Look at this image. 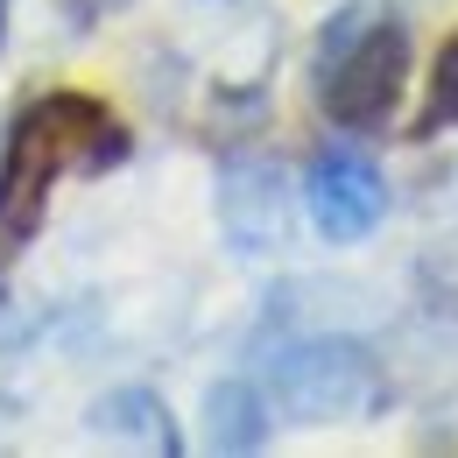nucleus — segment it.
Here are the masks:
<instances>
[{
  "instance_id": "obj_1",
  "label": "nucleus",
  "mask_w": 458,
  "mask_h": 458,
  "mask_svg": "<svg viewBox=\"0 0 458 458\" xmlns=\"http://www.w3.org/2000/svg\"><path fill=\"white\" fill-rule=\"evenodd\" d=\"M127 156V134H120L106 106L78 99V92H50L36 99L29 114L14 120L7 134V163H0V233L21 240L36 233L43 205H50V183L64 170H106Z\"/></svg>"
},
{
  "instance_id": "obj_2",
  "label": "nucleus",
  "mask_w": 458,
  "mask_h": 458,
  "mask_svg": "<svg viewBox=\"0 0 458 458\" xmlns=\"http://www.w3.org/2000/svg\"><path fill=\"white\" fill-rule=\"evenodd\" d=\"M402 78H409V36L395 21H374L352 7L325 29L318 85H325V114L339 127H381L402 99Z\"/></svg>"
},
{
  "instance_id": "obj_3",
  "label": "nucleus",
  "mask_w": 458,
  "mask_h": 458,
  "mask_svg": "<svg viewBox=\"0 0 458 458\" xmlns=\"http://www.w3.org/2000/svg\"><path fill=\"white\" fill-rule=\"evenodd\" d=\"M276 402L296 423H339L374 402V352L352 339H310L276 360Z\"/></svg>"
},
{
  "instance_id": "obj_4",
  "label": "nucleus",
  "mask_w": 458,
  "mask_h": 458,
  "mask_svg": "<svg viewBox=\"0 0 458 458\" xmlns=\"http://www.w3.org/2000/svg\"><path fill=\"white\" fill-rule=\"evenodd\" d=\"M219 212H226V240L240 254H276L289 240V176L276 163H226Z\"/></svg>"
},
{
  "instance_id": "obj_5",
  "label": "nucleus",
  "mask_w": 458,
  "mask_h": 458,
  "mask_svg": "<svg viewBox=\"0 0 458 458\" xmlns=\"http://www.w3.org/2000/svg\"><path fill=\"white\" fill-rule=\"evenodd\" d=\"M381 212H388V191H381V176H374L367 156L332 148L310 170V219H318L325 240H367V233L381 226Z\"/></svg>"
},
{
  "instance_id": "obj_6",
  "label": "nucleus",
  "mask_w": 458,
  "mask_h": 458,
  "mask_svg": "<svg viewBox=\"0 0 458 458\" xmlns=\"http://www.w3.org/2000/svg\"><path fill=\"white\" fill-rule=\"evenodd\" d=\"M92 430L99 437H120V445H141V452H176V430H170V409L141 388H120L92 409Z\"/></svg>"
},
{
  "instance_id": "obj_7",
  "label": "nucleus",
  "mask_w": 458,
  "mask_h": 458,
  "mask_svg": "<svg viewBox=\"0 0 458 458\" xmlns=\"http://www.w3.org/2000/svg\"><path fill=\"white\" fill-rule=\"evenodd\" d=\"M205 437L219 452H254L261 445V395L247 381H219L205 395Z\"/></svg>"
},
{
  "instance_id": "obj_8",
  "label": "nucleus",
  "mask_w": 458,
  "mask_h": 458,
  "mask_svg": "<svg viewBox=\"0 0 458 458\" xmlns=\"http://www.w3.org/2000/svg\"><path fill=\"white\" fill-rule=\"evenodd\" d=\"M445 120H458V43L445 50V71H437V106L423 114V127H445Z\"/></svg>"
},
{
  "instance_id": "obj_9",
  "label": "nucleus",
  "mask_w": 458,
  "mask_h": 458,
  "mask_svg": "<svg viewBox=\"0 0 458 458\" xmlns=\"http://www.w3.org/2000/svg\"><path fill=\"white\" fill-rule=\"evenodd\" d=\"M0 29H7V0H0Z\"/></svg>"
}]
</instances>
